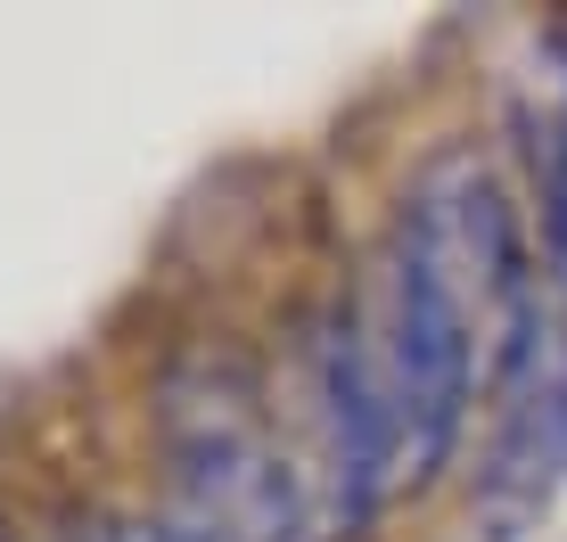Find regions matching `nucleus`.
<instances>
[{
    "label": "nucleus",
    "instance_id": "1",
    "mask_svg": "<svg viewBox=\"0 0 567 542\" xmlns=\"http://www.w3.org/2000/svg\"><path fill=\"white\" fill-rule=\"evenodd\" d=\"M535 321L543 288L511 181L461 140L436 148L403 189L362 296L312 337L321 534H354L379 501L420 493Z\"/></svg>",
    "mask_w": 567,
    "mask_h": 542
},
{
    "label": "nucleus",
    "instance_id": "2",
    "mask_svg": "<svg viewBox=\"0 0 567 542\" xmlns=\"http://www.w3.org/2000/svg\"><path fill=\"white\" fill-rule=\"evenodd\" d=\"M567 486V321L543 313L494 386V444L477 469V527L485 542H518Z\"/></svg>",
    "mask_w": 567,
    "mask_h": 542
},
{
    "label": "nucleus",
    "instance_id": "3",
    "mask_svg": "<svg viewBox=\"0 0 567 542\" xmlns=\"http://www.w3.org/2000/svg\"><path fill=\"white\" fill-rule=\"evenodd\" d=\"M526 157H535V230L543 271L567 296V33H543L535 91H526Z\"/></svg>",
    "mask_w": 567,
    "mask_h": 542
},
{
    "label": "nucleus",
    "instance_id": "4",
    "mask_svg": "<svg viewBox=\"0 0 567 542\" xmlns=\"http://www.w3.org/2000/svg\"><path fill=\"white\" fill-rule=\"evenodd\" d=\"M74 542H115V534H74Z\"/></svg>",
    "mask_w": 567,
    "mask_h": 542
}]
</instances>
